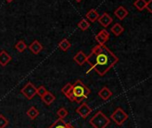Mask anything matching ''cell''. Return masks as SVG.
Masks as SVG:
<instances>
[{"instance_id": "cell-1", "label": "cell", "mask_w": 152, "mask_h": 128, "mask_svg": "<svg viewBox=\"0 0 152 128\" xmlns=\"http://www.w3.org/2000/svg\"><path fill=\"white\" fill-rule=\"evenodd\" d=\"M118 61V57L105 45H95L86 58L90 68L102 77L106 75Z\"/></svg>"}, {"instance_id": "cell-2", "label": "cell", "mask_w": 152, "mask_h": 128, "mask_svg": "<svg viewBox=\"0 0 152 128\" xmlns=\"http://www.w3.org/2000/svg\"><path fill=\"white\" fill-rule=\"evenodd\" d=\"M90 94H91V90L81 80L78 79L75 82L74 85H72L71 102L81 103V102L86 100Z\"/></svg>"}, {"instance_id": "cell-3", "label": "cell", "mask_w": 152, "mask_h": 128, "mask_svg": "<svg viewBox=\"0 0 152 128\" xmlns=\"http://www.w3.org/2000/svg\"><path fill=\"white\" fill-rule=\"evenodd\" d=\"M89 123L94 128H106L110 125V121L102 111H97L90 119Z\"/></svg>"}, {"instance_id": "cell-4", "label": "cell", "mask_w": 152, "mask_h": 128, "mask_svg": "<svg viewBox=\"0 0 152 128\" xmlns=\"http://www.w3.org/2000/svg\"><path fill=\"white\" fill-rule=\"evenodd\" d=\"M110 119L114 121L117 126H122L128 119V115L121 108H117L115 111L111 114Z\"/></svg>"}, {"instance_id": "cell-5", "label": "cell", "mask_w": 152, "mask_h": 128, "mask_svg": "<svg viewBox=\"0 0 152 128\" xmlns=\"http://www.w3.org/2000/svg\"><path fill=\"white\" fill-rule=\"evenodd\" d=\"M20 93L28 100H31L35 97V95H37V87L31 82H28L20 90Z\"/></svg>"}, {"instance_id": "cell-6", "label": "cell", "mask_w": 152, "mask_h": 128, "mask_svg": "<svg viewBox=\"0 0 152 128\" xmlns=\"http://www.w3.org/2000/svg\"><path fill=\"white\" fill-rule=\"evenodd\" d=\"M76 112L82 118H86L92 112H93V109L86 102H83L79 107L77 108Z\"/></svg>"}, {"instance_id": "cell-7", "label": "cell", "mask_w": 152, "mask_h": 128, "mask_svg": "<svg viewBox=\"0 0 152 128\" xmlns=\"http://www.w3.org/2000/svg\"><path fill=\"white\" fill-rule=\"evenodd\" d=\"M110 38V33L106 29L101 30L96 36H95V40L97 41L98 45H105V43L109 40Z\"/></svg>"}, {"instance_id": "cell-8", "label": "cell", "mask_w": 152, "mask_h": 128, "mask_svg": "<svg viewBox=\"0 0 152 128\" xmlns=\"http://www.w3.org/2000/svg\"><path fill=\"white\" fill-rule=\"evenodd\" d=\"M97 21H98L102 27L107 28V27H109V26L113 22V19H112V17H111L109 13L104 12L102 15H101V16L99 17V19L97 20Z\"/></svg>"}, {"instance_id": "cell-9", "label": "cell", "mask_w": 152, "mask_h": 128, "mask_svg": "<svg viewBox=\"0 0 152 128\" xmlns=\"http://www.w3.org/2000/svg\"><path fill=\"white\" fill-rule=\"evenodd\" d=\"M86 58L87 55L83 52V51H79L77 53V54L73 57V61L79 66L84 65L86 62Z\"/></svg>"}, {"instance_id": "cell-10", "label": "cell", "mask_w": 152, "mask_h": 128, "mask_svg": "<svg viewBox=\"0 0 152 128\" xmlns=\"http://www.w3.org/2000/svg\"><path fill=\"white\" fill-rule=\"evenodd\" d=\"M28 49L30 50V52L34 54H38L41 53V51L43 50V45H41V43L37 40H34L29 45H28Z\"/></svg>"}, {"instance_id": "cell-11", "label": "cell", "mask_w": 152, "mask_h": 128, "mask_svg": "<svg viewBox=\"0 0 152 128\" xmlns=\"http://www.w3.org/2000/svg\"><path fill=\"white\" fill-rule=\"evenodd\" d=\"M12 61V56L4 50L0 52V65L5 67Z\"/></svg>"}, {"instance_id": "cell-12", "label": "cell", "mask_w": 152, "mask_h": 128, "mask_svg": "<svg viewBox=\"0 0 152 128\" xmlns=\"http://www.w3.org/2000/svg\"><path fill=\"white\" fill-rule=\"evenodd\" d=\"M98 95L100 96V98H101L102 100H103V101H108V100L113 95V94H112V92H111L107 86H104V87H102V88L100 90V92L98 93Z\"/></svg>"}, {"instance_id": "cell-13", "label": "cell", "mask_w": 152, "mask_h": 128, "mask_svg": "<svg viewBox=\"0 0 152 128\" xmlns=\"http://www.w3.org/2000/svg\"><path fill=\"white\" fill-rule=\"evenodd\" d=\"M114 14L117 18H118L119 20H124L127 15H128V11L126 9V7L124 6H119L118 7L115 12H114Z\"/></svg>"}, {"instance_id": "cell-14", "label": "cell", "mask_w": 152, "mask_h": 128, "mask_svg": "<svg viewBox=\"0 0 152 128\" xmlns=\"http://www.w3.org/2000/svg\"><path fill=\"white\" fill-rule=\"evenodd\" d=\"M99 17H100V14H99V12L95 9H91L86 14V20L89 22H95V21H97Z\"/></svg>"}, {"instance_id": "cell-15", "label": "cell", "mask_w": 152, "mask_h": 128, "mask_svg": "<svg viewBox=\"0 0 152 128\" xmlns=\"http://www.w3.org/2000/svg\"><path fill=\"white\" fill-rule=\"evenodd\" d=\"M41 100H42V102H43L45 105L49 106V105H51V104L55 101V96H54L51 92L47 91V92L41 97Z\"/></svg>"}, {"instance_id": "cell-16", "label": "cell", "mask_w": 152, "mask_h": 128, "mask_svg": "<svg viewBox=\"0 0 152 128\" xmlns=\"http://www.w3.org/2000/svg\"><path fill=\"white\" fill-rule=\"evenodd\" d=\"M124 31H125L124 27H123L121 24H119V23H115V24L112 26V28H111V32H112L116 37H119Z\"/></svg>"}, {"instance_id": "cell-17", "label": "cell", "mask_w": 152, "mask_h": 128, "mask_svg": "<svg viewBox=\"0 0 152 128\" xmlns=\"http://www.w3.org/2000/svg\"><path fill=\"white\" fill-rule=\"evenodd\" d=\"M71 88H72V84L67 83L62 88H61V93L71 102Z\"/></svg>"}, {"instance_id": "cell-18", "label": "cell", "mask_w": 152, "mask_h": 128, "mask_svg": "<svg viewBox=\"0 0 152 128\" xmlns=\"http://www.w3.org/2000/svg\"><path fill=\"white\" fill-rule=\"evenodd\" d=\"M58 46H59V48H60L61 51L67 52V51L71 47V43H70L67 38H64V39H62V40L59 43Z\"/></svg>"}, {"instance_id": "cell-19", "label": "cell", "mask_w": 152, "mask_h": 128, "mask_svg": "<svg viewBox=\"0 0 152 128\" xmlns=\"http://www.w3.org/2000/svg\"><path fill=\"white\" fill-rule=\"evenodd\" d=\"M27 116L30 118V119H32V120H34V119H36L37 118V116L39 115V111L36 109V107H34V106H32L31 108H29L28 110H27Z\"/></svg>"}, {"instance_id": "cell-20", "label": "cell", "mask_w": 152, "mask_h": 128, "mask_svg": "<svg viewBox=\"0 0 152 128\" xmlns=\"http://www.w3.org/2000/svg\"><path fill=\"white\" fill-rule=\"evenodd\" d=\"M77 27L79 29H81L82 31H85L86 29H89L90 27V22L86 20V19H81L78 23H77Z\"/></svg>"}, {"instance_id": "cell-21", "label": "cell", "mask_w": 152, "mask_h": 128, "mask_svg": "<svg viewBox=\"0 0 152 128\" xmlns=\"http://www.w3.org/2000/svg\"><path fill=\"white\" fill-rule=\"evenodd\" d=\"M146 4H147V1L146 0H135L134 3V7L138 11L142 12V11H143L145 9Z\"/></svg>"}, {"instance_id": "cell-22", "label": "cell", "mask_w": 152, "mask_h": 128, "mask_svg": "<svg viewBox=\"0 0 152 128\" xmlns=\"http://www.w3.org/2000/svg\"><path fill=\"white\" fill-rule=\"evenodd\" d=\"M14 48H15L19 53H23V52L28 48V46H27L26 43H25L23 40H20V41H18L17 44L14 45Z\"/></svg>"}, {"instance_id": "cell-23", "label": "cell", "mask_w": 152, "mask_h": 128, "mask_svg": "<svg viewBox=\"0 0 152 128\" xmlns=\"http://www.w3.org/2000/svg\"><path fill=\"white\" fill-rule=\"evenodd\" d=\"M66 126H67V123L63 119L58 118L52 126H50L49 128H66Z\"/></svg>"}, {"instance_id": "cell-24", "label": "cell", "mask_w": 152, "mask_h": 128, "mask_svg": "<svg viewBox=\"0 0 152 128\" xmlns=\"http://www.w3.org/2000/svg\"><path fill=\"white\" fill-rule=\"evenodd\" d=\"M68 115H69V111H68L65 108H61V109L58 110V111H57V116H58V118H61V119H64Z\"/></svg>"}, {"instance_id": "cell-25", "label": "cell", "mask_w": 152, "mask_h": 128, "mask_svg": "<svg viewBox=\"0 0 152 128\" xmlns=\"http://www.w3.org/2000/svg\"><path fill=\"white\" fill-rule=\"evenodd\" d=\"M9 124V121L7 120V118L3 116L2 114H0V128H5Z\"/></svg>"}, {"instance_id": "cell-26", "label": "cell", "mask_w": 152, "mask_h": 128, "mask_svg": "<svg viewBox=\"0 0 152 128\" xmlns=\"http://www.w3.org/2000/svg\"><path fill=\"white\" fill-rule=\"evenodd\" d=\"M46 92H47V90L45 89V87L44 86H41L38 88H37V94L40 97H42Z\"/></svg>"}, {"instance_id": "cell-27", "label": "cell", "mask_w": 152, "mask_h": 128, "mask_svg": "<svg viewBox=\"0 0 152 128\" xmlns=\"http://www.w3.org/2000/svg\"><path fill=\"white\" fill-rule=\"evenodd\" d=\"M145 8L149 11V12H152V0H150L147 2Z\"/></svg>"}, {"instance_id": "cell-28", "label": "cell", "mask_w": 152, "mask_h": 128, "mask_svg": "<svg viewBox=\"0 0 152 128\" xmlns=\"http://www.w3.org/2000/svg\"><path fill=\"white\" fill-rule=\"evenodd\" d=\"M66 128H75L72 125H70V124H67V126H66Z\"/></svg>"}, {"instance_id": "cell-29", "label": "cell", "mask_w": 152, "mask_h": 128, "mask_svg": "<svg viewBox=\"0 0 152 128\" xmlns=\"http://www.w3.org/2000/svg\"><path fill=\"white\" fill-rule=\"evenodd\" d=\"M5 1H6L7 3H12V2L13 0H5Z\"/></svg>"}, {"instance_id": "cell-30", "label": "cell", "mask_w": 152, "mask_h": 128, "mask_svg": "<svg viewBox=\"0 0 152 128\" xmlns=\"http://www.w3.org/2000/svg\"><path fill=\"white\" fill-rule=\"evenodd\" d=\"M76 1H77V3H80V2H81V1H82V0H76Z\"/></svg>"}]
</instances>
